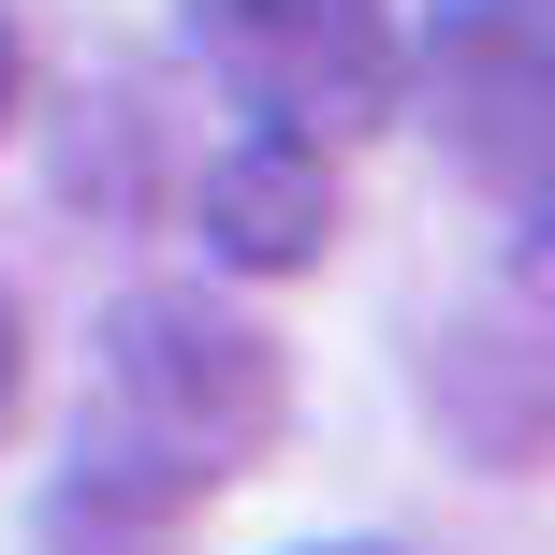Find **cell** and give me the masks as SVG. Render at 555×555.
<instances>
[{
  "label": "cell",
  "mask_w": 555,
  "mask_h": 555,
  "mask_svg": "<svg viewBox=\"0 0 555 555\" xmlns=\"http://www.w3.org/2000/svg\"><path fill=\"white\" fill-rule=\"evenodd\" d=\"M278 439V336L249 307L146 278L88 336V424L74 482H59V541H162L191 527L220 482H249Z\"/></svg>",
  "instance_id": "6da1fadb"
},
{
  "label": "cell",
  "mask_w": 555,
  "mask_h": 555,
  "mask_svg": "<svg viewBox=\"0 0 555 555\" xmlns=\"http://www.w3.org/2000/svg\"><path fill=\"white\" fill-rule=\"evenodd\" d=\"M191 59L249 103V132L293 146H351L410 103V44H395V0H176Z\"/></svg>",
  "instance_id": "7a4b0ae2"
},
{
  "label": "cell",
  "mask_w": 555,
  "mask_h": 555,
  "mask_svg": "<svg viewBox=\"0 0 555 555\" xmlns=\"http://www.w3.org/2000/svg\"><path fill=\"white\" fill-rule=\"evenodd\" d=\"M424 132L498 220L555 205V0H439L410 44Z\"/></svg>",
  "instance_id": "3957f363"
},
{
  "label": "cell",
  "mask_w": 555,
  "mask_h": 555,
  "mask_svg": "<svg viewBox=\"0 0 555 555\" xmlns=\"http://www.w3.org/2000/svg\"><path fill=\"white\" fill-rule=\"evenodd\" d=\"M424 410L468 468H541L555 453V205L512 220V249L439 307L424 336Z\"/></svg>",
  "instance_id": "277c9868"
},
{
  "label": "cell",
  "mask_w": 555,
  "mask_h": 555,
  "mask_svg": "<svg viewBox=\"0 0 555 555\" xmlns=\"http://www.w3.org/2000/svg\"><path fill=\"white\" fill-rule=\"evenodd\" d=\"M205 249H220V263H249V278L322 263V249H336V176H322V146L249 132L234 162H205Z\"/></svg>",
  "instance_id": "5b68a950"
},
{
  "label": "cell",
  "mask_w": 555,
  "mask_h": 555,
  "mask_svg": "<svg viewBox=\"0 0 555 555\" xmlns=\"http://www.w3.org/2000/svg\"><path fill=\"white\" fill-rule=\"evenodd\" d=\"M15 395H29V322H15V293H0V424H15Z\"/></svg>",
  "instance_id": "8992f818"
},
{
  "label": "cell",
  "mask_w": 555,
  "mask_h": 555,
  "mask_svg": "<svg viewBox=\"0 0 555 555\" xmlns=\"http://www.w3.org/2000/svg\"><path fill=\"white\" fill-rule=\"evenodd\" d=\"M15 103H29V44H15V0H0V132H15Z\"/></svg>",
  "instance_id": "52a82bcc"
},
{
  "label": "cell",
  "mask_w": 555,
  "mask_h": 555,
  "mask_svg": "<svg viewBox=\"0 0 555 555\" xmlns=\"http://www.w3.org/2000/svg\"><path fill=\"white\" fill-rule=\"evenodd\" d=\"M322 555H380V541H322Z\"/></svg>",
  "instance_id": "ba28073f"
}]
</instances>
